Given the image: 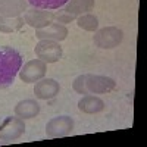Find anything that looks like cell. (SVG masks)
Masks as SVG:
<instances>
[{"label":"cell","instance_id":"obj_1","mask_svg":"<svg viewBox=\"0 0 147 147\" xmlns=\"http://www.w3.org/2000/svg\"><path fill=\"white\" fill-rule=\"evenodd\" d=\"M22 55L12 47H0V88H6L13 84L22 66Z\"/></svg>","mask_w":147,"mask_h":147},{"label":"cell","instance_id":"obj_2","mask_svg":"<svg viewBox=\"0 0 147 147\" xmlns=\"http://www.w3.org/2000/svg\"><path fill=\"white\" fill-rule=\"evenodd\" d=\"M122 40H124V32L122 30H119L118 27H105L97 30L93 41L96 44V47L99 49H113L118 47Z\"/></svg>","mask_w":147,"mask_h":147},{"label":"cell","instance_id":"obj_3","mask_svg":"<svg viewBox=\"0 0 147 147\" xmlns=\"http://www.w3.org/2000/svg\"><path fill=\"white\" fill-rule=\"evenodd\" d=\"M84 85L87 94H105L116 88L115 80L103 75H93V74L84 75Z\"/></svg>","mask_w":147,"mask_h":147},{"label":"cell","instance_id":"obj_4","mask_svg":"<svg viewBox=\"0 0 147 147\" xmlns=\"http://www.w3.org/2000/svg\"><path fill=\"white\" fill-rule=\"evenodd\" d=\"M34 52L35 56L46 63H55L63 55V50L59 46V41L53 40H40L38 44L35 46Z\"/></svg>","mask_w":147,"mask_h":147},{"label":"cell","instance_id":"obj_5","mask_svg":"<svg viewBox=\"0 0 147 147\" xmlns=\"http://www.w3.org/2000/svg\"><path fill=\"white\" fill-rule=\"evenodd\" d=\"M25 132V124L24 119L19 116H7L2 124H0V140L2 141H13L24 136Z\"/></svg>","mask_w":147,"mask_h":147},{"label":"cell","instance_id":"obj_6","mask_svg":"<svg viewBox=\"0 0 147 147\" xmlns=\"http://www.w3.org/2000/svg\"><path fill=\"white\" fill-rule=\"evenodd\" d=\"M46 71H47L46 62H43V60H40V59H34V60L27 62L24 66H21V69H19V78L24 82H27V84L37 82L38 80L44 78Z\"/></svg>","mask_w":147,"mask_h":147},{"label":"cell","instance_id":"obj_7","mask_svg":"<svg viewBox=\"0 0 147 147\" xmlns=\"http://www.w3.org/2000/svg\"><path fill=\"white\" fill-rule=\"evenodd\" d=\"M24 21L25 24H28L30 27L40 30L47 27L49 24H52L55 21V13L49 12L47 9H40V7H31L25 12L24 15Z\"/></svg>","mask_w":147,"mask_h":147},{"label":"cell","instance_id":"obj_8","mask_svg":"<svg viewBox=\"0 0 147 147\" xmlns=\"http://www.w3.org/2000/svg\"><path fill=\"white\" fill-rule=\"evenodd\" d=\"M74 129V119L69 116H56L52 118L46 125V132L49 137L57 138V137H65L71 134Z\"/></svg>","mask_w":147,"mask_h":147},{"label":"cell","instance_id":"obj_9","mask_svg":"<svg viewBox=\"0 0 147 147\" xmlns=\"http://www.w3.org/2000/svg\"><path fill=\"white\" fill-rule=\"evenodd\" d=\"M60 91V85L53 78H41L34 85V94L40 100H50Z\"/></svg>","mask_w":147,"mask_h":147},{"label":"cell","instance_id":"obj_10","mask_svg":"<svg viewBox=\"0 0 147 147\" xmlns=\"http://www.w3.org/2000/svg\"><path fill=\"white\" fill-rule=\"evenodd\" d=\"M35 37L38 40H53V41H63L68 37V28L63 24L52 22L47 27L35 30Z\"/></svg>","mask_w":147,"mask_h":147},{"label":"cell","instance_id":"obj_11","mask_svg":"<svg viewBox=\"0 0 147 147\" xmlns=\"http://www.w3.org/2000/svg\"><path fill=\"white\" fill-rule=\"evenodd\" d=\"M27 0H0V16L18 18L27 12Z\"/></svg>","mask_w":147,"mask_h":147},{"label":"cell","instance_id":"obj_12","mask_svg":"<svg viewBox=\"0 0 147 147\" xmlns=\"http://www.w3.org/2000/svg\"><path fill=\"white\" fill-rule=\"evenodd\" d=\"M38 113H40V105L32 99L21 100L15 106V115L19 116L21 119H31L35 118Z\"/></svg>","mask_w":147,"mask_h":147},{"label":"cell","instance_id":"obj_13","mask_svg":"<svg viewBox=\"0 0 147 147\" xmlns=\"http://www.w3.org/2000/svg\"><path fill=\"white\" fill-rule=\"evenodd\" d=\"M78 107H80L81 112L93 115V113L102 112V110L105 109V102L97 96H88L87 94L78 102Z\"/></svg>","mask_w":147,"mask_h":147},{"label":"cell","instance_id":"obj_14","mask_svg":"<svg viewBox=\"0 0 147 147\" xmlns=\"http://www.w3.org/2000/svg\"><path fill=\"white\" fill-rule=\"evenodd\" d=\"M94 7V0H68L65 5V10H68L74 16H81L90 12Z\"/></svg>","mask_w":147,"mask_h":147},{"label":"cell","instance_id":"obj_15","mask_svg":"<svg viewBox=\"0 0 147 147\" xmlns=\"http://www.w3.org/2000/svg\"><path fill=\"white\" fill-rule=\"evenodd\" d=\"M24 21L21 16L18 18H6V16H0V32H15L18 30H21V27L24 25Z\"/></svg>","mask_w":147,"mask_h":147},{"label":"cell","instance_id":"obj_16","mask_svg":"<svg viewBox=\"0 0 147 147\" xmlns=\"http://www.w3.org/2000/svg\"><path fill=\"white\" fill-rule=\"evenodd\" d=\"M77 22H78V27L82 28L84 31L93 32V31L99 30V19H97L94 15H91V13H84V15H81Z\"/></svg>","mask_w":147,"mask_h":147},{"label":"cell","instance_id":"obj_17","mask_svg":"<svg viewBox=\"0 0 147 147\" xmlns=\"http://www.w3.org/2000/svg\"><path fill=\"white\" fill-rule=\"evenodd\" d=\"M28 3L32 7H40V9L52 10V9L63 7L68 3V0H28Z\"/></svg>","mask_w":147,"mask_h":147},{"label":"cell","instance_id":"obj_18","mask_svg":"<svg viewBox=\"0 0 147 147\" xmlns=\"http://www.w3.org/2000/svg\"><path fill=\"white\" fill-rule=\"evenodd\" d=\"M75 18H77V16L71 15L69 12L65 10V9H59V12H56V13H55V21L59 22V24H68V22H72Z\"/></svg>","mask_w":147,"mask_h":147},{"label":"cell","instance_id":"obj_19","mask_svg":"<svg viewBox=\"0 0 147 147\" xmlns=\"http://www.w3.org/2000/svg\"><path fill=\"white\" fill-rule=\"evenodd\" d=\"M72 87L78 94H87L85 93V85H84V75L77 77L75 81H74V84H72Z\"/></svg>","mask_w":147,"mask_h":147}]
</instances>
